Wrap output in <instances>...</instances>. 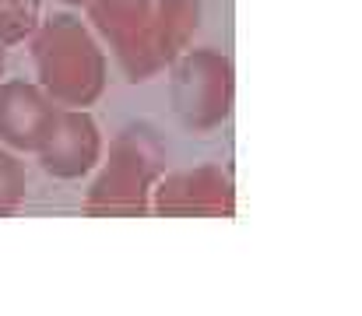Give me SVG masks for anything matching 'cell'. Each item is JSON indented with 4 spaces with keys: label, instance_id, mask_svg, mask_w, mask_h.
Returning <instances> with one entry per match:
<instances>
[{
    "label": "cell",
    "instance_id": "cell-1",
    "mask_svg": "<svg viewBox=\"0 0 362 316\" xmlns=\"http://www.w3.org/2000/svg\"><path fill=\"white\" fill-rule=\"evenodd\" d=\"M35 67L42 92L57 105L85 109L103 95L106 64L92 35L74 18H53L35 39Z\"/></svg>",
    "mask_w": 362,
    "mask_h": 316
},
{
    "label": "cell",
    "instance_id": "cell-2",
    "mask_svg": "<svg viewBox=\"0 0 362 316\" xmlns=\"http://www.w3.org/2000/svg\"><path fill=\"white\" fill-rule=\"evenodd\" d=\"M165 148L151 127H127L110 144V162L88 194L92 214H141L162 172Z\"/></svg>",
    "mask_w": 362,
    "mask_h": 316
},
{
    "label": "cell",
    "instance_id": "cell-3",
    "mask_svg": "<svg viewBox=\"0 0 362 316\" xmlns=\"http://www.w3.org/2000/svg\"><path fill=\"white\" fill-rule=\"evenodd\" d=\"M173 105L183 127L211 130L233 109V67L222 53L194 49L173 67Z\"/></svg>",
    "mask_w": 362,
    "mask_h": 316
},
{
    "label": "cell",
    "instance_id": "cell-4",
    "mask_svg": "<svg viewBox=\"0 0 362 316\" xmlns=\"http://www.w3.org/2000/svg\"><path fill=\"white\" fill-rule=\"evenodd\" d=\"M42 169L57 180H78L95 169L103 158V134L88 109H67L60 105L42 144L35 148Z\"/></svg>",
    "mask_w": 362,
    "mask_h": 316
},
{
    "label": "cell",
    "instance_id": "cell-5",
    "mask_svg": "<svg viewBox=\"0 0 362 316\" xmlns=\"http://www.w3.org/2000/svg\"><path fill=\"white\" fill-rule=\"evenodd\" d=\"M60 105L25 81L0 85V141L14 151H35Z\"/></svg>",
    "mask_w": 362,
    "mask_h": 316
},
{
    "label": "cell",
    "instance_id": "cell-6",
    "mask_svg": "<svg viewBox=\"0 0 362 316\" xmlns=\"http://www.w3.org/2000/svg\"><path fill=\"white\" fill-rule=\"evenodd\" d=\"M155 204L165 214H229L233 211V187L222 169L201 165L190 172L165 176L155 190Z\"/></svg>",
    "mask_w": 362,
    "mask_h": 316
},
{
    "label": "cell",
    "instance_id": "cell-7",
    "mask_svg": "<svg viewBox=\"0 0 362 316\" xmlns=\"http://www.w3.org/2000/svg\"><path fill=\"white\" fill-rule=\"evenodd\" d=\"M155 28H158L162 60H169L197 28V0H162V14L155 18Z\"/></svg>",
    "mask_w": 362,
    "mask_h": 316
},
{
    "label": "cell",
    "instance_id": "cell-8",
    "mask_svg": "<svg viewBox=\"0 0 362 316\" xmlns=\"http://www.w3.org/2000/svg\"><path fill=\"white\" fill-rule=\"evenodd\" d=\"M35 25V0H0V42H21Z\"/></svg>",
    "mask_w": 362,
    "mask_h": 316
},
{
    "label": "cell",
    "instance_id": "cell-9",
    "mask_svg": "<svg viewBox=\"0 0 362 316\" xmlns=\"http://www.w3.org/2000/svg\"><path fill=\"white\" fill-rule=\"evenodd\" d=\"M21 197H25V169L11 151H0V214H11L21 204Z\"/></svg>",
    "mask_w": 362,
    "mask_h": 316
},
{
    "label": "cell",
    "instance_id": "cell-10",
    "mask_svg": "<svg viewBox=\"0 0 362 316\" xmlns=\"http://www.w3.org/2000/svg\"><path fill=\"white\" fill-rule=\"evenodd\" d=\"M0 74H4V42H0Z\"/></svg>",
    "mask_w": 362,
    "mask_h": 316
},
{
    "label": "cell",
    "instance_id": "cell-11",
    "mask_svg": "<svg viewBox=\"0 0 362 316\" xmlns=\"http://www.w3.org/2000/svg\"><path fill=\"white\" fill-rule=\"evenodd\" d=\"M67 4H92V0H67Z\"/></svg>",
    "mask_w": 362,
    "mask_h": 316
}]
</instances>
